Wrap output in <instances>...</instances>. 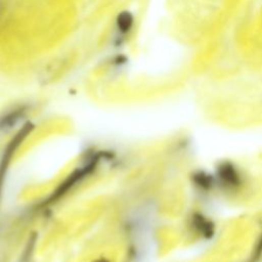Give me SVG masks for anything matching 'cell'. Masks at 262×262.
Masks as SVG:
<instances>
[{"label": "cell", "instance_id": "6da1fadb", "mask_svg": "<svg viewBox=\"0 0 262 262\" xmlns=\"http://www.w3.org/2000/svg\"><path fill=\"white\" fill-rule=\"evenodd\" d=\"M133 24H134L133 15L128 11L121 12L118 15L117 21H116L118 32H120V34H122V35L128 34L131 31Z\"/></svg>", "mask_w": 262, "mask_h": 262}, {"label": "cell", "instance_id": "7a4b0ae2", "mask_svg": "<svg viewBox=\"0 0 262 262\" xmlns=\"http://www.w3.org/2000/svg\"><path fill=\"white\" fill-rule=\"evenodd\" d=\"M220 178L227 184H235L238 182L237 173L230 165L222 166V168H220Z\"/></svg>", "mask_w": 262, "mask_h": 262}]
</instances>
